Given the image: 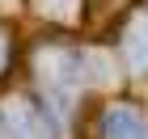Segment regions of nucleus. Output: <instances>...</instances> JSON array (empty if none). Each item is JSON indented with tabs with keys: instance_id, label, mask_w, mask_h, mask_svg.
<instances>
[{
	"instance_id": "20e7f679",
	"label": "nucleus",
	"mask_w": 148,
	"mask_h": 139,
	"mask_svg": "<svg viewBox=\"0 0 148 139\" xmlns=\"http://www.w3.org/2000/svg\"><path fill=\"white\" fill-rule=\"evenodd\" d=\"M140 131H144V122H140V114L131 105H114L102 118V135L106 139H140Z\"/></svg>"
},
{
	"instance_id": "423d86ee",
	"label": "nucleus",
	"mask_w": 148,
	"mask_h": 139,
	"mask_svg": "<svg viewBox=\"0 0 148 139\" xmlns=\"http://www.w3.org/2000/svg\"><path fill=\"white\" fill-rule=\"evenodd\" d=\"M34 9H42L47 17L68 21V17H76V0H34Z\"/></svg>"
},
{
	"instance_id": "0eeeda50",
	"label": "nucleus",
	"mask_w": 148,
	"mask_h": 139,
	"mask_svg": "<svg viewBox=\"0 0 148 139\" xmlns=\"http://www.w3.org/2000/svg\"><path fill=\"white\" fill-rule=\"evenodd\" d=\"M0 139H13V131L4 127V118H0Z\"/></svg>"
},
{
	"instance_id": "f03ea898",
	"label": "nucleus",
	"mask_w": 148,
	"mask_h": 139,
	"mask_svg": "<svg viewBox=\"0 0 148 139\" xmlns=\"http://www.w3.org/2000/svg\"><path fill=\"white\" fill-rule=\"evenodd\" d=\"M0 118L13 131V139H51V118L42 114V105H30L25 97H9L0 101Z\"/></svg>"
},
{
	"instance_id": "f257e3e1",
	"label": "nucleus",
	"mask_w": 148,
	"mask_h": 139,
	"mask_svg": "<svg viewBox=\"0 0 148 139\" xmlns=\"http://www.w3.org/2000/svg\"><path fill=\"white\" fill-rule=\"evenodd\" d=\"M34 72H38V80H42V93L59 105V110L72 105L76 89L85 84V63H80V55L59 51V46H51V51H42V55L34 59Z\"/></svg>"
},
{
	"instance_id": "7ed1b4c3",
	"label": "nucleus",
	"mask_w": 148,
	"mask_h": 139,
	"mask_svg": "<svg viewBox=\"0 0 148 139\" xmlns=\"http://www.w3.org/2000/svg\"><path fill=\"white\" fill-rule=\"evenodd\" d=\"M123 51H127V63L136 72H148V13L131 17V25L123 34Z\"/></svg>"
},
{
	"instance_id": "6e6552de",
	"label": "nucleus",
	"mask_w": 148,
	"mask_h": 139,
	"mask_svg": "<svg viewBox=\"0 0 148 139\" xmlns=\"http://www.w3.org/2000/svg\"><path fill=\"white\" fill-rule=\"evenodd\" d=\"M4 55H9V46H4V38H0V63H4Z\"/></svg>"
},
{
	"instance_id": "39448f33",
	"label": "nucleus",
	"mask_w": 148,
	"mask_h": 139,
	"mask_svg": "<svg viewBox=\"0 0 148 139\" xmlns=\"http://www.w3.org/2000/svg\"><path fill=\"white\" fill-rule=\"evenodd\" d=\"M80 63H85V80H97V84H114V76H110V59L106 55H97V51H85L80 55Z\"/></svg>"
},
{
	"instance_id": "1a4fd4ad",
	"label": "nucleus",
	"mask_w": 148,
	"mask_h": 139,
	"mask_svg": "<svg viewBox=\"0 0 148 139\" xmlns=\"http://www.w3.org/2000/svg\"><path fill=\"white\" fill-rule=\"evenodd\" d=\"M140 139H148V122H144V131H140Z\"/></svg>"
}]
</instances>
